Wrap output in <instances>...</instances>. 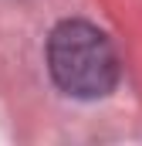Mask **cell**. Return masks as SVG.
I'll return each mask as SVG.
<instances>
[{"instance_id": "1", "label": "cell", "mask_w": 142, "mask_h": 146, "mask_svg": "<svg viewBox=\"0 0 142 146\" xmlns=\"http://www.w3.org/2000/svg\"><path fill=\"white\" fill-rule=\"evenodd\" d=\"M47 65L58 88L74 99H102L118 82V58L112 41L85 21H64L51 31Z\"/></svg>"}]
</instances>
